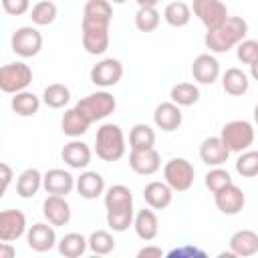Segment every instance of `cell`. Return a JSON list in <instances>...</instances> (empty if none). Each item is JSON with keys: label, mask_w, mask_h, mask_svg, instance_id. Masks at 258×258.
<instances>
[{"label": "cell", "mask_w": 258, "mask_h": 258, "mask_svg": "<svg viewBox=\"0 0 258 258\" xmlns=\"http://www.w3.org/2000/svg\"><path fill=\"white\" fill-rule=\"evenodd\" d=\"M113 6L109 0H87L81 20L83 48L89 54H103L109 48V24Z\"/></svg>", "instance_id": "cell-1"}, {"label": "cell", "mask_w": 258, "mask_h": 258, "mask_svg": "<svg viewBox=\"0 0 258 258\" xmlns=\"http://www.w3.org/2000/svg\"><path fill=\"white\" fill-rule=\"evenodd\" d=\"M107 224L113 232H125L133 224V194L127 185L115 183L105 191Z\"/></svg>", "instance_id": "cell-2"}, {"label": "cell", "mask_w": 258, "mask_h": 258, "mask_svg": "<svg viewBox=\"0 0 258 258\" xmlns=\"http://www.w3.org/2000/svg\"><path fill=\"white\" fill-rule=\"evenodd\" d=\"M248 36V22L242 16H228L214 28H208L204 42L212 52H228Z\"/></svg>", "instance_id": "cell-3"}, {"label": "cell", "mask_w": 258, "mask_h": 258, "mask_svg": "<svg viewBox=\"0 0 258 258\" xmlns=\"http://www.w3.org/2000/svg\"><path fill=\"white\" fill-rule=\"evenodd\" d=\"M95 153L103 161H119L125 155L123 129L115 123H103L95 135Z\"/></svg>", "instance_id": "cell-4"}, {"label": "cell", "mask_w": 258, "mask_h": 258, "mask_svg": "<svg viewBox=\"0 0 258 258\" xmlns=\"http://www.w3.org/2000/svg\"><path fill=\"white\" fill-rule=\"evenodd\" d=\"M117 107V101L115 97L109 93V91H97V93H91L87 95L85 99H81L75 109L89 121V123H95V121H101L105 117H109Z\"/></svg>", "instance_id": "cell-5"}, {"label": "cell", "mask_w": 258, "mask_h": 258, "mask_svg": "<svg viewBox=\"0 0 258 258\" xmlns=\"http://www.w3.org/2000/svg\"><path fill=\"white\" fill-rule=\"evenodd\" d=\"M220 139L224 141V145L228 147V151L232 153H240V151H246L252 147L254 143V125L250 121H244V119H234V121H228L224 127H222V133H220Z\"/></svg>", "instance_id": "cell-6"}, {"label": "cell", "mask_w": 258, "mask_h": 258, "mask_svg": "<svg viewBox=\"0 0 258 258\" xmlns=\"http://www.w3.org/2000/svg\"><path fill=\"white\" fill-rule=\"evenodd\" d=\"M32 83V71L26 62L16 60V62H8L0 67V91L14 95L24 91L28 85Z\"/></svg>", "instance_id": "cell-7"}, {"label": "cell", "mask_w": 258, "mask_h": 258, "mask_svg": "<svg viewBox=\"0 0 258 258\" xmlns=\"http://www.w3.org/2000/svg\"><path fill=\"white\" fill-rule=\"evenodd\" d=\"M196 169L185 157H173L163 165V179L173 191H187L194 185Z\"/></svg>", "instance_id": "cell-8"}, {"label": "cell", "mask_w": 258, "mask_h": 258, "mask_svg": "<svg viewBox=\"0 0 258 258\" xmlns=\"http://www.w3.org/2000/svg\"><path fill=\"white\" fill-rule=\"evenodd\" d=\"M10 48L14 50V54L22 58L36 56L42 48V34L34 26H20L14 30L10 38Z\"/></svg>", "instance_id": "cell-9"}, {"label": "cell", "mask_w": 258, "mask_h": 258, "mask_svg": "<svg viewBox=\"0 0 258 258\" xmlns=\"http://www.w3.org/2000/svg\"><path fill=\"white\" fill-rule=\"evenodd\" d=\"M189 10L198 16V20L206 26V28H214L220 22H224L230 14L228 8L222 0H191Z\"/></svg>", "instance_id": "cell-10"}, {"label": "cell", "mask_w": 258, "mask_h": 258, "mask_svg": "<svg viewBox=\"0 0 258 258\" xmlns=\"http://www.w3.org/2000/svg\"><path fill=\"white\" fill-rule=\"evenodd\" d=\"M123 77V64L119 58H103L91 69V83L103 89L117 85Z\"/></svg>", "instance_id": "cell-11"}, {"label": "cell", "mask_w": 258, "mask_h": 258, "mask_svg": "<svg viewBox=\"0 0 258 258\" xmlns=\"http://www.w3.org/2000/svg\"><path fill=\"white\" fill-rule=\"evenodd\" d=\"M214 204H216V208H218L222 214H226V216H236V214L242 212V208H244V204H246V196H244V191L232 181L230 185H226V187H222V189H218V191L214 194Z\"/></svg>", "instance_id": "cell-12"}, {"label": "cell", "mask_w": 258, "mask_h": 258, "mask_svg": "<svg viewBox=\"0 0 258 258\" xmlns=\"http://www.w3.org/2000/svg\"><path fill=\"white\" fill-rule=\"evenodd\" d=\"M26 232V216L20 210L8 208L0 212V240L16 242Z\"/></svg>", "instance_id": "cell-13"}, {"label": "cell", "mask_w": 258, "mask_h": 258, "mask_svg": "<svg viewBox=\"0 0 258 258\" xmlns=\"http://www.w3.org/2000/svg\"><path fill=\"white\" fill-rule=\"evenodd\" d=\"M26 242L34 252H48L56 246V232L52 224L36 222L26 230Z\"/></svg>", "instance_id": "cell-14"}, {"label": "cell", "mask_w": 258, "mask_h": 258, "mask_svg": "<svg viewBox=\"0 0 258 258\" xmlns=\"http://www.w3.org/2000/svg\"><path fill=\"white\" fill-rule=\"evenodd\" d=\"M42 187L46 194L52 196H69L75 189V177L71 171L60 169V167H52L46 173H42Z\"/></svg>", "instance_id": "cell-15"}, {"label": "cell", "mask_w": 258, "mask_h": 258, "mask_svg": "<svg viewBox=\"0 0 258 258\" xmlns=\"http://www.w3.org/2000/svg\"><path fill=\"white\" fill-rule=\"evenodd\" d=\"M191 75H194V81H198L200 85H212L218 81L220 77V62L214 54L210 52H204V54H198L191 62Z\"/></svg>", "instance_id": "cell-16"}, {"label": "cell", "mask_w": 258, "mask_h": 258, "mask_svg": "<svg viewBox=\"0 0 258 258\" xmlns=\"http://www.w3.org/2000/svg\"><path fill=\"white\" fill-rule=\"evenodd\" d=\"M129 165L137 175H153L161 167V157L155 151V147H151V149H131Z\"/></svg>", "instance_id": "cell-17"}, {"label": "cell", "mask_w": 258, "mask_h": 258, "mask_svg": "<svg viewBox=\"0 0 258 258\" xmlns=\"http://www.w3.org/2000/svg\"><path fill=\"white\" fill-rule=\"evenodd\" d=\"M42 216L52 226H67L71 222V206L64 200V196H52L42 202Z\"/></svg>", "instance_id": "cell-18"}, {"label": "cell", "mask_w": 258, "mask_h": 258, "mask_svg": "<svg viewBox=\"0 0 258 258\" xmlns=\"http://www.w3.org/2000/svg\"><path fill=\"white\" fill-rule=\"evenodd\" d=\"M181 121H183L181 109H179L175 103H171V101L159 103V105L155 107V111H153V123H155V127H159L161 131L171 133V131L179 129Z\"/></svg>", "instance_id": "cell-19"}, {"label": "cell", "mask_w": 258, "mask_h": 258, "mask_svg": "<svg viewBox=\"0 0 258 258\" xmlns=\"http://www.w3.org/2000/svg\"><path fill=\"white\" fill-rule=\"evenodd\" d=\"M230 157L228 147L224 145V141L220 137H206L200 145V159L210 165V167H218L224 165Z\"/></svg>", "instance_id": "cell-20"}, {"label": "cell", "mask_w": 258, "mask_h": 258, "mask_svg": "<svg viewBox=\"0 0 258 258\" xmlns=\"http://www.w3.org/2000/svg\"><path fill=\"white\" fill-rule=\"evenodd\" d=\"M91 147L85 143V141H79V139H73L69 141L62 151H60V157L62 161L71 167V169H85L89 163H91Z\"/></svg>", "instance_id": "cell-21"}, {"label": "cell", "mask_w": 258, "mask_h": 258, "mask_svg": "<svg viewBox=\"0 0 258 258\" xmlns=\"http://www.w3.org/2000/svg\"><path fill=\"white\" fill-rule=\"evenodd\" d=\"M131 226L135 228L137 238L143 240V242H151L159 232V220H157V216L151 208H143L137 214H133V224Z\"/></svg>", "instance_id": "cell-22"}, {"label": "cell", "mask_w": 258, "mask_h": 258, "mask_svg": "<svg viewBox=\"0 0 258 258\" xmlns=\"http://www.w3.org/2000/svg\"><path fill=\"white\" fill-rule=\"evenodd\" d=\"M143 200L151 210H165L173 200V189L165 181H149L143 187Z\"/></svg>", "instance_id": "cell-23"}, {"label": "cell", "mask_w": 258, "mask_h": 258, "mask_svg": "<svg viewBox=\"0 0 258 258\" xmlns=\"http://www.w3.org/2000/svg\"><path fill=\"white\" fill-rule=\"evenodd\" d=\"M75 187L81 198L85 200H97L99 196L105 194V179L99 171H83L75 179Z\"/></svg>", "instance_id": "cell-24"}, {"label": "cell", "mask_w": 258, "mask_h": 258, "mask_svg": "<svg viewBox=\"0 0 258 258\" xmlns=\"http://www.w3.org/2000/svg\"><path fill=\"white\" fill-rule=\"evenodd\" d=\"M230 252L240 258L254 256L258 252V234L254 230H238L230 238Z\"/></svg>", "instance_id": "cell-25"}, {"label": "cell", "mask_w": 258, "mask_h": 258, "mask_svg": "<svg viewBox=\"0 0 258 258\" xmlns=\"http://www.w3.org/2000/svg\"><path fill=\"white\" fill-rule=\"evenodd\" d=\"M222 89H224L228 95H232V97H242V95H246L248 89H250V79H248V75H246L242 69L230 67V69H226V73L222 75Z\"/></svg>", "instance_id": "cell-26"}, {"label": "cell", "mask_w": 258, "mask_h": 258, "mask_svg": "<svg viewBox=\"0 0 258 258\" xmlns=\"http://www.w3.org/2000/svg\"><path fill=\"white\" fill-rule=\"evenodd\" d=\"M40 187H42V173L36 167H26L16 179V194L22 200L34 198Z\"/></svg>", "instance_id": "cell-27"}, {"label": "cell", "mask_w": 258, "mask_h": 258, "mask_svg": "<svg viewBox=\"0 0 258 258\" xmlns=\"http://www.w3.org/2000/svg\"><path fill=\"white\" fill-rule=\"evenodd\" d=\"M10 107H12V111L16 113V115H20V117H32V115H36L38 113V109H40V99L34 95V93H30V91H20V93H14V97H12V101H10Z\"/></svg>", "instance_id": "cell-28"}, {"label": "cell", "mask_w": 258, "mask_h": 258, "mask_svg": "<svg viewBox=\"0 0 258 258\" xmlns=\"http://www.w3.org/2000/svg\"><path fill=\"white\" fill-rule=\"evenodd\" d=\"M89 125H91V123H89L75 107H73V109H67L64 115H62V119H60V129H62V133L69 135V137H73V139L85 135L87 129H89Z\"/></svg>", "instance_id": "cell-29"}, {"label": "cell", "mask_w": 258, "mask_h": 258, "mask_svg": "<svg viewBox=\"0 0 258 258\" xmlns=\"http://www.w3.org/2000/svg\"><path fill=\"white\" fill-rule=\"evenodd\" d=\"M56 246H58L60 256L79 258V256H83L87 252V238L83 234H79V232H69L56 242Z\"/></svg>", "instance_id": "cell-30"}, {"label": "cell", "mask_w": 258, "mask_h": 258, "mask_svg": "<svg viewBox=\"0 0 258 258\" xmlns=\"http://www.w3.org/2000/svg\"><path fill=\"white\" fill-rule=\"evenodd\" d=\"M169 97L177 107H191L200 101V89L194 83H177L171 87Z\"/></svg>", "instance_id": "cell-31"}, {"label": "cell", "mask_w": 258, "mask_h": 258, "mask_svg": "<svg viewBox=\"0 0 258 258\" xmlns=\"http://www.w3.org/2000/svg\"><path fill=\"white\" fill-rule=\"evenodd\" d=\"M163 20L173 28H181L191 20V10L185 2H179V0L169 2L163 10Z\"/></svg>", "instance_id": "cell-32"}, {"label": "cell", "mask_w": 258, "mask_h": 258, "mask_svg": "<svg viewBox=\"0 0 258 258\" xmlns=\"http://www.w3.org/2000/svg\"><path fill=\"white\" fill-rule=\"evenodd\" d=\"M56 14H58V8L50 0H40V2H36L30 8V20H32L34 26H48V24H52L56 20Z\"/></svg>", "instance_id": "cell-33"}, {"label": "cell", "mask_w": 258, "mask_h": 258, "mask_svg": "<svg viewBox=\"0 0 258 258\" xmlns=\"http://www.w3.org/2000/svg\"><path fill=\"white\" fill-rule=\"evenodd\" d=\"M71 101V89L62 83H52L42 93V103L50 109H62Z\"/></svg>", "instance_id": "cell-34"}, {"label": "cell", "mask_w": 258, "mask_h": 258, "mask_svg": "<svg viewBox=\"0 0 258 258\" xmlns=\"http://www.w3.org/2000/svg\"><path fill=\"white\" fill-rule=\"evenodd\" d=\"M131 149H151L155 145V131L147 123H137L129 131Z\"/></svg>", "instance_id": "cell-35"}, {"label": "cell", "mask_w": 258, "mask_h": 258, "mask_svg": "<svg viewBox=\"0 0 258 258\" xmlns=\"http://www.w3.org/2000/svg\"><path fill=\"white\" fill-rule=\"evenodd\" d=\"M161 22V14L155 6H139L135 12V26L141 32H153Z\"/></svg>", "instance_id": "cell-36"}, {"label": "cell", "mask_w": 258, "mask_h": 258, "mask_svg": "<svg viewBox=\"0 0 258 258\" xmlns=\"http://www.w3.org/2000/svg\"><path fill=\"white\" fill-rule=\"evenodd\" d=\"M87 248H89L93 254L105 256V254H111V252L115 250V240H113V236H111L107 230H95V232L87 238Z\"/></svg>", "instance_id": "cell-37"}, {"label": "cell", "mask_w": 258, "mask_h": 258, "mask_svg": "<svg viewBox=\"0 0 258 258\" xmlns=\"http://www.w3.org/2000/svg\"><path fill=\"white\" fill-rule=\"evenodd\" d=\"M236 171L242 177H254L258 173V151L254 149L240 151V157L236 159Z\"/></svg>", "instance_id": "cell-38"}, {"label": "cell", "mask_w": 258, "mask_h": 258, "mask_svg": "<svg viewBox=\"0 0 258 258\" xmlns=\"http://www.w3.org/2000/svg\"><path fill=\"white\" fill-rule=\"evenodd\" d=\"M236 56L242 64H248L250 69H254L258 62V42L252 38H244L242 42L236 44Z\"/></svg>", "instance_id": "cell-39"}, {"label": "cell", "mask_w": 258, "mask_h": 258, "mask_svg": "<svg viewBox=\"0 0 258 258\" xmlns=\"http://www.w3.org/2000/svg\"><path fill=\"white\" fill-rule=\"evenodd\" d=\"M204 181H206V187H208L212 194H216L218 189L230 185L234 179H232V175H230L228 169H224L222 165H218V167H212V169L206 173V179H204Z\"/></svg>", "instance_id": "cell-40"}, {"label": "cell", "mask_w": 258, "mask_h": 258, "mask_svg": "<svg viewBox=\"0 0 258 258\" xmlns=\"http://www.w3.org/2000/svg\"><path fill=\"white\" fill-rule=\"evenodd\" d=\"M2 10L10 16H22L30 10V0H0Z\"/></svg>", "instance_id": "cell-41"}, {"label": "cell", "mask_w": 258, "mask_h": 258, "mask_svg": "<svg viewBox=\"0 0 258 258\" xmlns=\"http://www.w3.org/2000/svg\"><path fill=\"white\" fill-rule=\"evenodd\" d=\"M12 177H14L12 167H10L8 163H2V161H0V200L4 198V194H6L8 185L12 183Z\"/></svg>", "instance_id": "cell-42"}, {"label": "cell", "mask_w": 258, "mask_h": 258, "mask_svg": "<svg viewBox=\"0 0 258 258\" xmlns=\"http://www.w3.org/2000/svg\"><path fill=\"white\" fill-rule=\"evenodd\" d=\"M139 258H161L163 256V250L159 246H145L137 252Z\"/></svg>", "instance_id": "cell-43"}, {"label": "cell", "mask_w": 258, "mask_h": 258, "mask_svg": "<svg viewBox=\"0 0 258 258\" xmlns=\"http://www.w3.org/2000/svg\"><path fill=\"white\" fill-rule=\"evenodd\" d=\"M185 254H198V256H204V250H198V248H194V246H183V248H177V250L167 252V256H185Z\"/></svg>", "instance_id": "cell-44"}, {"label": "cell", "mask_w": 258, "mask_h": 258, "mask_svg": "<svg viewBox=\"0 0 258 258\" xmlns=\"http://www.w3.org/2000/svg\"><path fill=\"white\" fill-rule=\"evenodd\" d=\"M16 254V248L10 242H2L0 240V258H12Z\"/></svg>", "instance_id": "cell-45"}, {"label": "cell", "mask_w": 258, "mask_h": 258, "mask_svg": "<svg viewBox=\"0 0 258 258\" xmlns=\"http://www.w3.org/2000/svg\"><path fill=\"white\" fill-rule=\"evenodd\" d=\"M137 2V6H157L159 4V0H135Z\"/></svg>", "instance_id": "cell-46"}, {"label": "cell", "mask_w": 258, "mask_h": 258, "mask_svg": "<svg viewBox=\"0 0 258 258\" xmlns=\"http://www.w3.org/2000/svg\"><path fill=\"white\" fill-rule=\"evenodd\" d=\"M109 2H113V4H125L127 0H109Z\"/></svg>", "instance_id": "cell-47"}]
</instances>
